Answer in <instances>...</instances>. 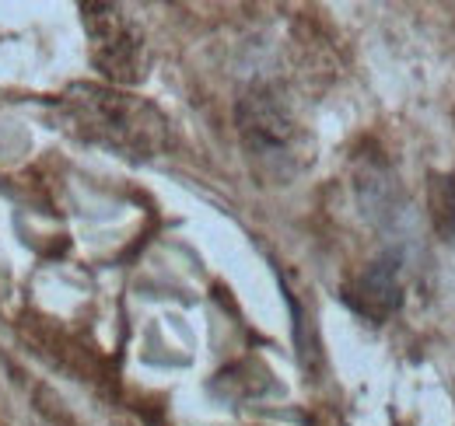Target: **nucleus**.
<instances>
[{
    "instance_id": "2",
    "label": "nucleus",
    "mask_w": 455,
    "mask_h": 426,
    "mask_svg": "<svg viewBox=\"0 0 455 426\" xmlns=\"http://www.w3.org/2000/svg\"><path fill=\"white\" fill-rule=\"evenodd\" d=\"M81 18L92 39V63L95 70L113 84V88H130L144 81L148 67V46L140 25L119 7V4H81Z\"/></svg>"
},
{
    "instance_id": "3",
    "label": "nucleus",
    "mask_w": 455,
    "mask_h": 426,
    "mask_svg": "<svg viewBox=\"0 0 455 426\" xmlns=\"http://www.w3.org/2000/svg\"><path fill=\"white\" fill-rule=\"evenodd\" d=\"M238 133L249 151L267 175L284 178L294 171V151H298V133L294 119L287 115L277 95L270 91H252L238 102Z\"/></svg>"
},
{
    "instance_id": "1",
    "label": "nucleus",
    "mask_w": 455,
    "mask_h": 426,
    "mask_svg": "<svg viewBox=\"0 0 455 426\" xmlns=\"http://www.w3.org/2000/svg\"><path fill=\"white\" fill-rule=\"evenodd\" d=\"M53 112L70 137L116 158L148 161L169 147V119L162 108L113 84H70L53 99Z\"/></svg>"
},
{
    "instance_id": "4",
    "label": "nucleus",
    "mask_w": 455,
    "mask_h": 426,
    "mask_svg": "<svg viewBox=\"0 0 455 426\" xmlns=\"http://www.w3.org/2000/svg\"><path fill=\"white\" fill-rule=\"evenodd\" d=\"M347 304L368 321L393 319L403 304V283H399V256H382L364 269L350 287H347Z\"/></svg>"
},
{
    "instance_id": "5",
    "label": "nucleus",
    "mask_w": 455,
    "mask_h": 426,
    "mask_svg": "<svg viewBox=\"0 0 455 426\" xmlns=\"http://www.w3.org/2000/svg\"><path fill=\"white\" fill-rule=\"evenodd\" d=\"M431 220L445 241H455V175L431 178Z\"/></svg>"
}]
</instances>
